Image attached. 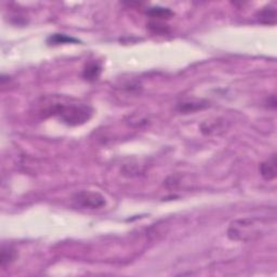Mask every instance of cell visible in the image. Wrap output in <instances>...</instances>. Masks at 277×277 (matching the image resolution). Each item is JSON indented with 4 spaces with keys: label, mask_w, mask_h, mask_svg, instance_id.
Instances as JSON below:
<instances>
[{
    "label": "cell",
    "mask_w": 277,
    "mask_h": 277,
    "mask_svg": "<svg viewBox=\"0 0 277 277\" xmlns=\"http://www.w3.org/2000/svg\"><path fill=\"white\" fill-rule=\"evenodd\" d=\"M44 116H55L71 127L81 126L92 117L93 109L83 103H69L63 101H48L40 109Z\"/></svg>",
    "instance_id": "6da1fadb"
},
{
    "label": "cell",
    "mask_w": 277,
    "mask_h": 277,
    "mask_svg": "<svg viewBox=\"0 0 277 277\" xmlns=\"http://www.w3.org/2000/svg\"><path fill=\"white\" fill-rule=\"evenodd\" d=\"M264 221L259 218L238 219L231 223L227 229V236L237 242H252L263 234Z\"/></svg>",
    "instance_id": "7a4b0ae2"
},
{
    "label": "cell",
    "mask_w": 277,
    "mask_h": 277,
    "mask_svg": "<svg viewBox=\"0 0 277 277\" xmlns=\"http://www.w3.org/2000/svg\"><path fill=\"white\" fill-rule=\"evenodd\" d=\"M73 205L80 209H100L105 206V197L98 192L92 191H79L75 193L72 197Z\"/></svg>",
    "instance_id": "3957f363"
},
{
    "label": "cell",
    "mask_w": 277,
    "mask_h": 277,
    "mask_svg": "<svg viewBox=\"0 0 277 277\" xmlns=\"http://www.w3.org/2000/svg\"><path fill=\"white\" fill-rule=\"evenodd\" d=\"M276 154H273L269 159H266L263 163H261L259 167V171L261 176L266 181L274 180L277 176V167H276Z\"/></svg>",
    "instance_id": "277c9868"
},
{
    "label": "cell",
    "mask_w": 277,
    "mask_h": 277,
    "mask_svg": "<svg viewBox=\"0 0 277 277\" xmlns=\"http://www.w3.org/2000/svg\"><path fill=\"white\" fill-rule=\"evenodd\" d=\"M209 106V103L202 100H187L183 101L181 103H177L176 111L181 114H190L197 111H201V109Z\"/></svg>",
    "instance_id": "5b68a950"
},
{
    "label": "cell",
    "mask_w": 277,
    "mask_h": 277,
    "mask_svg": "<svg viewBox=\"0 0 277 277\" xmlns=\"http://www.w3.org/2000/svg\"><path fill=\"white\" fill-rule=\"evenodd\" d=\"M255 17L260 23L265 25H275L277 18L276 7L274 4H268V6L261 9Z\"/></svg>",
    "instance_id": "8992f818"
},
{
    "label": "cell",
    "mask_w": 277,
    "mask_h": 277,
    "mask_svg": "<svg viewBox=\"0 0 277 277\" xmlns=\"http://www.w3.org/2000/svg\"><path fill=\"white\" fill-rule=\"evenodd\" d=\"M102 73V66L98 62H90L88 63L82 72V77L87 81H96L99 79Z\"/></svg>",
    "instance_id": "52a82bcc"
},
{
    "label": "cell",
    "mask_w": 277,
    "mask_h": 277,
    "mask_svg": "<svg viewBox=\"0 0 277 277\" xmlns=\"http://www.w3.org/2000/svg\"><path fill=\"white\" fill-rule=\"evenodd\" d=\"M17 250H15L12 246L2 245L1 252H0V266H1V268H6L7 265L11 264L15 260V258H17Z\"/></svg>",
    "instance_id": "ba28073f"
},
{
    "label": "cell",
    "mask_w": 277,
    "mask_h": 277,
    "mask_svg": "<svg viewBox=\"0 0 277 277\" xmlns=\"http://www.w3.org/2000/svg\"><path fill=\"white\" fill-rule=\"evenodd\" d=\"M224 122L226 120H222V122H219V119L214 120V122H205L203 124H201V132L203 134H212V133H217L218 130H224L227 129V127H224Z\"/></svg>",
    "instance_id": "9c48e42d"
},
{
    "label": "cell",
    "mask_w": 277,
    "mask_h": 277,
    "mask_svg": "<svg viewBox=\"0 0 277 277\" xmlns=\"http://www.w3.org/2000/svg\"><path fill=\"white\" fill-rule=\"evenodd\" d=\"M151 19H157L159 20H167L171 18L174 15V12L171 11L168 8H163V7H153L150 8L148 11H146Z\"/></svg>",
    "instance_id": "30bf717a"
},
{
    "label": "cell",
    "mask_w": 277,
    "mask_h": 277,
    "mask_svg": "<svg viewBox=\"0 0 277 277\" xmlns=\"http://www.w3.org/2000/svg\"><path fill=\"white\" fill-rule=\"evenodd\" d=\"M70 43H77L75 38L69 37L64 34H53L48 38L49 45H61V44H70Z\"/></svg>",
    "instance_id": "8fae6325"
},
{
    "label": "cell",
    "mask_w": 277,
    "mask_h": 277,
    "mask_svg": "<svg viewBox=\"0 0 277 277\" xmlns=\"http://www.w3.org/2000/svg\"><path fill=\"white\" fill-rule=\"evenodd\" d=\"M149 28L156 34H167L169 32L168 25L161 23L160 21H151L149 23Z\"/></svg>",
    "instance_id": "7c38bea8"
},
{
    "label": "cell",
    "mask_w": 277,
    "mask_h": 277,
    "mask_svg": "<svg viewBox=\"0 0 277 277\" xmlns=\"http://www.w3.org/2000/svg\"><path fill=\"white\" fill-rule=\"evenodd\" d=\"M268 103H269V106L272 107V108H275L276 107V98L275 96H271L269 99H268Z\"/></svg>",
    "instance_id": "4fadbf2b"
}]
</instances>
